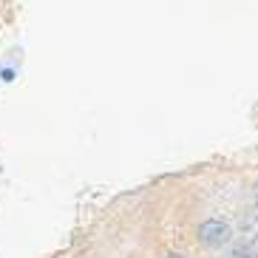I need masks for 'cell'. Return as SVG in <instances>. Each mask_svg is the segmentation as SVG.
<instances>
[{
	"mask_svg": "<svg viewBox=\"0 0 258 258\" xmlns=\"http://www.w3.org/2000/svg\"><path fill=\"white\" fill-rule=\"evenodd\" d=\"M199 241L205 247H221L230 241V224L221 219H207L199 224Z\"/></svg>",
	"mask_w": 258,
	"mask_h": 258,
	"instance_id": "1",
	"label": "cell"
},
{
	"mask_svg": "<svg viewBox=\"0 0 258 258\" xmlns=\"http://www.w3.org/2000/svg\"><path fill=\"white\" fill-rule=\"evenodd\" d=\"M250 252H252V258H258V230H255V235H252V241H250Z\"/></svg>",
	"mask_w": 258,
	"mask_h": 258,
	"instance_id": "2",
	"label": "cell"
},
{
	"mask_svg": "<svg viewBox=\"0 0 258 258\" xmlns=\"http://www.w3.org/2000/svg\"><path fill=\"white\" fill-rule=\"evenodd\" d=\"M167 258H184V255H182V252H170Z\"/></svg>",
	"mask_w": 258,
	"mask_h": 258,
	"instance_id": "3",
	"label": "cell"
},
{
	"mask_svg": "<svg viewBox=\"0 0 258 258\" xmlns=\"http://www.w3.org/2000/svg\"><path fill=\"white\" fill-rule=\"evenodd\" d=\"M255 205H258V184H255Z\"/></svg>",
	"mask_w": 258,
	"mask_h": 258,
	"instance_id": "4",
	"label": "cell"
}]
</instances>
